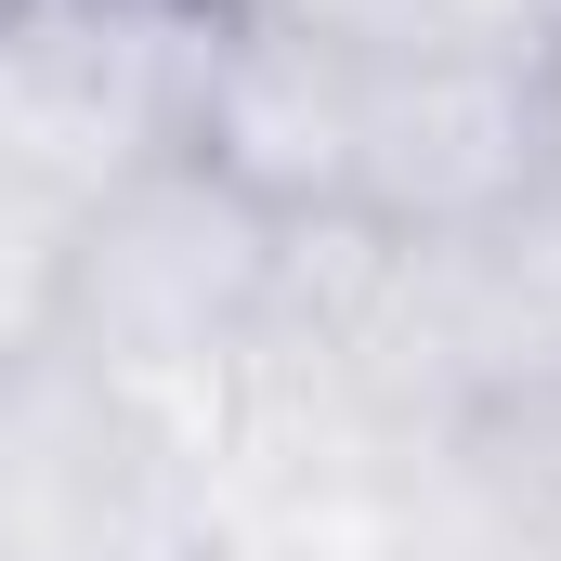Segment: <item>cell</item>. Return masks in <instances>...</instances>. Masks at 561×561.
I'll return each instance as SVG.
<instances>
[{
	"label": "cell",
	"instance_id": "obj_1",
	"mask_svg": "<svg viewBox=\"0 0 561 561\" xmlns=\"http://www.w3.org/2000/svg\"><path fill=\"white\" fill-rule=\"evenodd\" d=\"M183 157L275 209L287 236H457L561 170V92L536 66L353 53L222 0Z\"/></svg>",
	"mask_w": 561,
	"mask_h": 561
},
{
	"label": "cell",
	"instance_id": "obj_2",
	"mask_svg": "<svg viewBox=\"0 0 561 561\" xmlns=\"http://www.w3.org/2000/svg\"><path fill=\"white\" fill-rule=\"evenodd\" d=\"M275 287H287V222L249 209L222 170L157 157L79 222L66 300H53V353L170 431L183 405H222V379L249 366Z\"/></svg>",
	"mask_w": 561,
	"mask_h": 561
},
{
	"label": "cell",
	"instance_id": "obj_3",
	"mask_svg": "<svg viewBox=\"0 0 561 561\" xmlns=\"http://www.w3.org/2000/svg\"><path fill=\"white\" fill-rule=\"evenodd\" d=\"M549 92H561V66H549Z\"/></svg>",
	"mask_w": 561,
	"mask_h": 561
}]
</instances>
